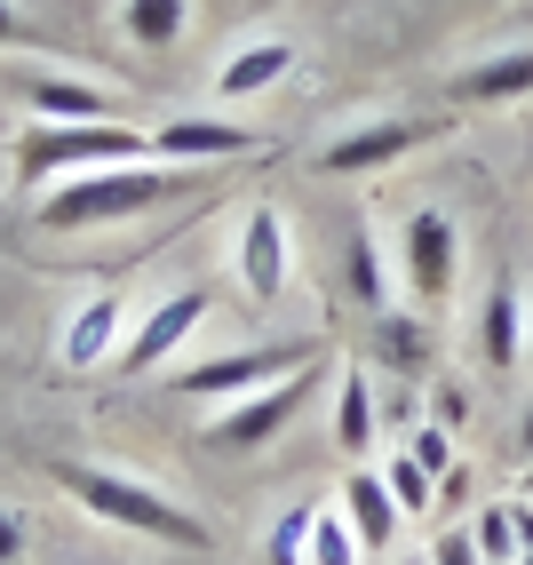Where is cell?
Wrapping results in <instances>:
<instances>
[{"mask_svg": "<svg viewBox=\"0 0 533 565\" xmlns=\"http://www.w3.org/2000/svg\"><path fill=\"white\" fill-rule=\"evenodd\" d=\"M192 183H200V168H183V160H120V168H96V175H64L41 200V232H96V223L143 215L175 192H192Z\"/></svg>", "mask_w": 533, "mask_h": 565, "instance_id": "cell-1", "label": "cell"}, {"mask_svg": "<svg viewBox=\"0 0 533 565\" xmlns=\"http://www.w3.org/2000/svg\"><path fill=\"white\" fill-rule=\"evenodd\" d=\"M56 486L72 502H81L88 518H104V525H128V534H143V542H168V550H207V525L183 510V502H168L160 486H143V478H128V470H96V462H56Z\"/></svg>", "mask_w": 533, "mask_h": 565, "instance_id": "cell-2", "label": "cell"}, {"mask_svg": "<svg viewBox=\"0 0 533 565\" xmlns=\"http://www.w3.org/2000/svg\"><path fill=\"white\" fill-rule=\"evenodd\" d=\"M120 160H160V152H151V136L120 120H32L17 136V183H49V192L64 175H96Z\"/></svg>", "mask_w": 533, "mask_h": 565, "instance_id": "cell-3", "label": "cell"}, {"mask_svg": "<svg viewBox=\"0 0 533 565\" xmlns=\"http://www.w3.org/2000/svg\"><path fill=\"white\" fill-rule=\"evenodd\" d=\"M311 359H319V343H263V351H223V359H200V366L168 374V391H175V398L232 406V398H255V391H271V374H302Z\"/></svg>", "mask_w": 533, "mask_h": 565, "instance_id": "cell-4", "label": "cell"}, {"mask_svg": "<svg viewBox=\"0 0 533 565\" xmlns=\"http://www.w3.org/2000/svg\"><path fill=\"white\" fill-rule=\"evenodd\" d=\"M454 271H462V239H454V215L438 207H414L398 223V279H406V303L438 311L454 295Z\"/></svg>", "mask_w": 533, "mask_h": 565, "instance_id": "cell-5", "label": "cell"}, {"mask_svg": "<svg viewBox=\"0 0 533 565\" xmlns=\"http://www.w3.org/2000/svg\"><path fill=\"white\" fill-rule=\"evenodd\" d=\"M319 391V374H287V383H271V391H255V398H232V406H215L207 414V446L215 455H255V446H271L295 414H302V398Z\"/></svg>", "mask_w": 533, "mask_h": 565, "instance_id": "cell-6", "label": "cell"}, {"mask_svg": "<svg viewBox=\"0 0 533 565\" xmlns=\"http://www.w3.org/2000/svg\"><path fill=\"white\" fill-rule=\"evenodd\" d=\"M200 319H207V287H183V295H168L160 311H143V319H136V334L120 343V374H151V366H168V359L200 334Z\"/></svg>", "mask_w": 533, "mask_h": 565, "instance_id": "cell-7", "label": "cell"}, {"mask_svg": "<svg viewBox=\"0 0 533 565\" xmlns=\"http://www.w3.org/2000/svg\"><path fill=\"white\" fill-rule=\"evenodd\" d=\"M287 271H295L287 215H279V207H247V223H239V287L255 295V303H279V295H287Z\"/></svg>", "mask_w": 533, "mask_h": 565, "instance_id": "cell-8", "label": "cell"}, {"mask_svg": "<svg viewBox=\"0 0 533 565\" xmlns=\"http://www.w3.org/2000/svg\"><path fill=\"white\" fill-rule=\"evenodd\" d=\"M255 128L247 120H215V111H175V120H160L151 128V152L160 160H183V168H200V160H239V152H255Z\"/></svg>", "mask_w": 533, "mask_h": 565, "instance_id": "cell-9", "label": "cell"}, {"mask_svg": "<svg viewBox=\"0 0 533 565\" xmlns=\"http://www.w3.org/2000/svg\"><path fill=\"white\" fill-rule=\"evenodd\" d=\"M414 143H430V120H366V128H351V136H334L327 152H319V168H327V175H374V168L406 160Z\"/></svg>", "mask_w": 533, "mask_h": 565, "instance_id": "cell-10", "label": "cell"}, {"mask_svg": "<svg viewBox=\"0 0 533 565\" xmlns=\"http://www.w3.org/2000/svg\"><path fill=\"white\" fill-rule=\"evenodd\" d=\"M9 88L32 104V120H111V88H96V81H64V72H17Z\"/></svg>", "mask_w": 533, "mask_h": 565, "instance_id": "cell-11", "label": "cell"}, {"mask_svg": "<svg viewBox=\"0 0 533 565\" xmlns=\"http://www.w3.org/2000/svg\"><path fill=\"white\" fill-rule=\"evenodd\" d=\"M342 518H351V534H359V550L366 557H383L391 542H398V502H391V486H383V470H351V486H342Z\"/></svg>", "mask_w": 533, "mask_h": 565, "instance_id": "cell-12", "label": "cell"}, {"mask_svg": "<svg viewBox=\"0 0 533 565\" xmlns=\"http://www.w3.org/2000/svg\"><path fill=\"white\" fill-rule=\"evenodd\" d=\"M287 72H295V41H247L239 56H223L215 96H223V104H255V96H271Z\"/></svg>", "mask_w": 533, "mask_h": 565, "instance_id": "cell-13", "label": "cell"}, {"mask_svg": "<svg viewBox=\"0 0 533 565\" xmlns=\"http://www.w3.org/2000/svg\"><path fill=\"white\" fill-rule=\"evenodd\" d=\"M120 319H128L120 295H96V303H81V311H72V327H64V366L88 374V366H104V359H120Z\"/></svg>", "mask_w": 533, "mask_h": 565, "instance_id": "cell-14", "label": "cell"}, {"mask_svg": "<svg viewBox=\"0 0 533 565\" xmlns=\"http://www.w3.org/2000/svg\"><path fill=\"white\" fill-rule=\"evenodd\" d=\"M478 359H486V374H510V366L525 359V295H518V287H486Z\"/></svg>", "mask_w": 533, "mask_h": 565, "instance_id": "cell-15", "label": "cell"}, {"mask_svg": "<svg viewBox=\"0 0 533 565\" xmlns=\"http://www.w3.org/2000/svg\"><path fill=\"white\" fill-rule=\"evenodd\" d=\"M462 104H518L533 96V49H502V56H478L462 81H454Z\"/></svg>", "mask_w": 533, "mask_h": 565, "instance_id": "cell-16", "label": "cell"}, {"mask_svg": "<svg viewBox=\"0 0 533 565\" xmlns=\"http://www.w3.org/2000/svg\"><path fill=\"white\" fill-rule=\"evenodd\" d=\"M120 24H128V41H136L143 56H168L183 32H192V0H128Z\"/></svg>", "mask_w": 533, "mask_h": 565, "instance_id": "cell-17", "label": "cell"}, {"mask_svg": "<svg viewBox=\"0 0 533 565\" xmlns=\"http://www.w3.org/2000/svg\"><path fill=\"white\" fill-rule=\"evenodd\" d=\"M334 446H342V455H366V446H374V383L359 366L342 374V391H334Z\"/></svg>", "mask_w": 533, "mask_h": 565, "instance_id": "cell-18", "label": "cell"}, {"mask_svg": "<svg viewBox=\"0 0 533 565\" xmlns=\"http://www.w3.org/2000/svg\"><path fill=\"white\" fill-rule=\"evenodd\" d=\"M351 295H359V311H374V319L391 311V271H383V239H374L366 223L351 232Z\"/></svg>", "mask_w": 533, "mask_h": 565, "instance_id": "cell-19", "label": "cell"}, {"mask_svg": "<svg viewBox=\"0 0 533 565\" xmlns=\"http://www.w3.org/2000/svg\"><path fill=\"white\" fill-rule=\"evenodd\" d=\"M383 486H391V502H398V518H430V510H438V478H430L423 462H414L406 446H398V455L383 462Z\"/></svg>", "mask_w": 533, "mask_h": 565, "instance_id": "cell-20", "label": "cell"}, {"mask_svg": "<svg viewBox=\"0 0 533 565\" xmlns=\"http://www.w3.org/2000/svg\"><path fill=\"white\" fill-rule=\"evenodd\" d=\"M470 542H478L486 565H518V510L510 502H486L478 525H470Z\"/></svg>", "mask_w": 533, "mask_h": 565, "instance_id": "cell-21", "label": "cell"}, {"mask_svg": "<svg viewBox=\"0 0 533 565\" xmlns=\"http://www.w3.org/2000/svg\"><path fill=\"white\" fill-rule=\"evenodd\" d=\"M359 557H366V550H359V534H351V518L319 502V525H311V565H359Z\"/></svg>", "mask_w": 533, "mask_h": 565, "instance_id": "cell-22", "label": "cell"}, {"mask_svg": "<svg viewBox=\"0 0 533 565\" xmlns=\"http://www.w3.org/2000/svg\"><path fill=\"white\" fill-rule=\"evenodd\" d=\"M311 525H319V502H295L271 525V565H311Z\"/></svg>", "mask_w": 533, "mask_h": 565, "instance_id": "cell-23", "label": "cell"}, {"mask_svg": "<svg viewBox=\"0 0 533 565\" xmlns=\"http://www.w3.org/2000/svg\"><path fill=\"white\" fill-rule=\"evenodd\" d=\"M383 359L406 366V374L430 359V334H423V319H414V311H383Z\"/></svg>", "mask_w": 533, "mask_h": 565, "instance_id": "cell-24", "label": "cell"}, {"mask_svg": "<svg viewBox=\"0 0 533 565\" xmlns=\"http://www.w3.org/2000/svg\"><path fill=\"white\" fill-rule=\"evenodd\" d=\"M406 455L423 462L430 478H446V470H454V430H446V423H423V430L406 438Z\"/></svg>", "mask_w": 533, "mask_h": 565, "instance_id": "cell-25", "label": "cell"}, {"mask_svg": "<svg viewBox=\"0 0 533 565\" xmlns=\"http://www.w3.org/2000/svg\"><path fill=\"white\" fill-rule=\"evenodd\" d=\"M0 49H56L41 24H32L24 9H9V0H0Z\"/></svg>", "mask_w": 533, "mask_h": 565, "instance_id": "cell-26", "label": "cell"}, {"mask_svg": "<svg viewBox=\"0 0 533 565\" xmlns=\"http://www.w3.org/2000/svg\"><path fill=\"white\" fill-rule=\"evenodd\" d=\"M32 550V518L24 510H0V565H17Z\"/></svg>", "mask_w": 533, "mask_h": 565, "instance_id": "cell-27", "label": "cell"}, {"mask_svg": "<svg viewBox=\"0 0 533 565\" xmlns=\"http://www.w3.org/2000/svg\"><path fill=\"white\" fill-rule=\"evenodd\" d=\"M430 565H486V557H478V542H470V525H462V534H446V542L430 550Z\"/></svg>", "mask_w": 533, "mask_h": 565, "instance_id": "cell-28", "label": "cell"}, {"mask_svg": "<svg viewBox=\"0 0 533 565\" xmlns=\"http://www.w3.org/2000/svg\"><path fill=\"white\" fill-rule=\"evenodd\" d=\"M470 486H478V478H470V462H454V470L438 478V510H462V502H470Z\"/></svg>", "mask_w": 533, "mask_h": 565, "instance_id": "cell-29", "label": "cell"}, {"mask_svg": "<svg viewBox=\"0 0 533 565\" xmlns=\"http://www.w3.org/2000/svg\"><path fill=\"white\" fill-rule=\"evenodd\" d=\"M510 510H518V557H525L533 550V502H510Z\"/></svg>", "mask_w": 533, "mask_h": 565, "instance_id": "cell-30", "label": "cell"}, {"mask_svg": "<svg viewBox=\"0 0 533 565\" xmlns=\"http://www.w3.org/2000/svg\"><path fill=\"white\" fill-rule=\"evenodd\" d=\"M518 446H525V462H533V406H525V423H518Z\"/></svg>", "mask_w": 533, "mask_h": 565, "instance_id": "cell-31", "label": "cell"}, {"mask_svg": "<svg viewBox=\"0 0 533 565\" xmlns=\"http://www.w3.org/2000/svg\"><path fill=\"white\" fill-rule=\"evenodd\" d=\"M525 351H533V295H525Z\"/></svg>", "mask_w": 533, "mask_h": 565, "instance_id": "cell-32", "label": "cell"}, {"mask_svg": "<svg viewBox=\"0 0 533 565\" xmlns=\"http://www.w3.org/2000/svg\"><path fill=\"white\" fill-rule=\"evenodd\" d=\"M406 565H430V557H406Z\"/></svg>", "mask_w": 533, "mask_h": 565, "instance_id": "cell-33", "label": "cell"}, {"mask_svg": "<svg viewBox=\"0 0 533 565\" xmlns=\"http://www.w3.org/2000/svg\"><path fill=\"white\" fill-rule=\"evenodd\" d=\"M518 565H533V550H525V557H518Z\"/></svg>", "mask_w": 533, "mask_h": 565, "instance_id": "cell-34", "label": "cell"}, {"mask_svg": "<svg viewBox=\"0 0 533 565\" xmlns=\"http://www.w3.org/2000/svg\"><path fill=\"white\" fill-rule=\"evenodd\" d=\"M525 502H533V494H525Z\"/></svg>", "mask_w": 533, "mask_h": 565, "instance_id": "cell-35", "label": "cell"}]
</instances>
